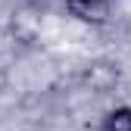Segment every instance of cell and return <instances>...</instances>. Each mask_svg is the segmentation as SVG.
Masks as SVG:
<instances>
[{"label":"cell","instance_id":"2","mask_svg":"<svg viewBox=\"0 0 131 131\" xmlns=\"http://www.w3.org/2000/svg\"><path fill=\"white\" fill-rule=\"evenodd\" d=\"M97 131H131V106H112L100 119Z\"/></svg>","mask_w":131,"mask_h":131},{"label":"cell","instance_id":"1","mask_svg":"<svg viewBox=\"0 0 131 131\" xmlns=\"http://www.w3.org/2000/svg\"><path fill=\"white\" fill-rule=\"evenodd\" d=\"M66 9L88 25H106L112 19V0H66Z\"/></svg>","mask_w":131,"mask_h":131}]
</instances>
